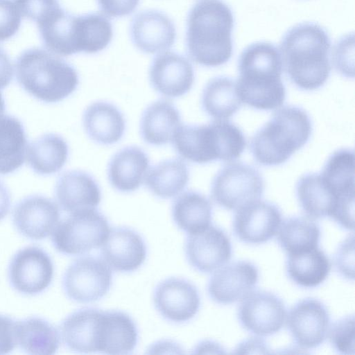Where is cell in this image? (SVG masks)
I'll return each mask as SVG.
<instances>
[{"mask_svg": "<svg viewBox=\"0 0 355 355\" xmlns=\"http://www.w3.org/2000/svg\"><path fill=\"white\" fill-rule=\"evenodd\" d=\"M137 342V327L129 315L121 311H101L96 327V352L127 354Z\"/></svg>", "mask_w": 355, "mask_h": 355, "instance_id": "19", "label": "cell"}, {"mask_svg": "<svg viewBox=\"0 0 355 355\" xmlns=\"http://www.w3.org/2000/svg\"><path fill=\"white\" fill-rule=\"evenodd\" d=\"M285 320L294 341L305 349L320 346L327 338L330 327L326 306L313 298L297 302L289 310Z\"/></svg>", "mask_w": 355, "mask_h": 355, "instance_id": "11", "label": "cell"}, {"mask_svg": "<svg viewBox=\"0 0 355 355\" xmlns=\"http://www.w3.org/2000/svg\"><path fill=\"white\" fill-rule=\"evenodd\" d=\"M54 272L53 261L42 248L28 246L19 250L8 266L9 282L17 291L36 295L51 283Z\"/></svg>", "mask_w": 355, "mask_h": 355, "instance_id": "10", "label": "cell"}, {"mask_svg": "<svg viewBox=\"0 0 355 355\" xmlns=\"http://www.w3.org/2000/svg\"><path fill=\"white\" fill-rule=\"evenodd\" d=\"M255 339H250L241 343L238 348L236 349V353L239 351H243L241 353H243L246 350H250L251 352L253 350V353H268L267 346L265 343L257 338Z\"/></svg>", "mask_w": 355, "mask_h": 355, "instance_id": "45", "label": "cell"}, {"mask_svg": "<svg viewBox=\"0 0 355 355\" xmlns=\"http://www.w3.org/2000/svg\"><path fill=\"white\" fill-rule=\"evenodd\" d=\"M112 282L111 270L103 259L84 257L75 260L67 268L63 276L62 286L71 300L89 303L103 297Z\"/></svg>", "mask_w": 355, "mask_h": 355, "instance_id": "9", "label": "cell"}, {"mask_svg": "<svg viewBox=\"0 0 355 355\" xmlns=\"http://www.w3.org/2000/svg\"><path fill=\"white\" fill-rule=\"evenodd\" d=\"M172 141L181 157L198 164L235 160L246 146L242 131L226 119L205 125H182Z\"/></svg>", "mask_w": 355, "mask_h": 355, "instance_id": "6", "label": "cell"}, {"mask_svg": "<svg viewBox=\"0 0 355 355\" xmlns=\"http://www.w3.org/2000/svg\"><path fill=\"white\" fill-rule=\"evenodd\" d=\"M69 155V147L60 135L45 134L30 144L27 159L31 168L40 175H51L60 171Z\"/></svg>", "mask_w": 355, "mask_h": 355, "instance_id": "32", "label": "cell"}, {"mask_svg": "<svg viewBox=\"0 0 355 355\" xmlns=\"http://www.w3.org/2000/svg\"><path fill=\"white\" fill-rule=\"evenodd\" d=\"M234 17L221 0H200L189 10L186 46L189 57L205 67H218L230 60L233 52Z\"/></svg>", "mask_w": 355, "mask_h": 355, "instance_id": "2", "label": "cell"}, {"mask_svg": "<svg viewBox=\"0 0 355 355\" xmlns=\"http://www.w3.org/2000/svg\"><path fill=\"white\" fill-rule=\"evenodd\" d=\"M6 110L5 101L2 94L0 92V116L3 115Z\"/></svg>", "mask_w": 355, "mask_h": 355, "instance_id": "47", "label": "cell"}, {"mask_svg": "<svg viewBox=\"0 0 355 355\" xmlns=\"http://www.w3.org/2000/svg\"><path fill=\"white\" fill-rule=\"evenodd\" d=\"M311 132V119L303 109L284 106L275 111L252 137V154L263 166L283 164L306 144Z\"/></svg>", "mask_w": 355, "mask_h": 355, "instance_id": "5", "label": "cell"}, {"mask_svg": "<svg viewBox=\"0 0 355 355\" xmlns=\"http://www.w3.org/2000/svg\"><path fill=\"white\" fill-rule=\"evenodd\" d=\"M286 316L284 304L280 298L267 291L251 292L239 307L238 318L248 331L260 336L278 332Z\"/></svg>", "mask_w": 355, "mask_h": 355, "instance_id": "12", "label": "cell"}, {"mask_svg": "<svg viewBox=\"0 0 355 355\" xmlns=\"http://www.w3.org/2000/svg\"><path fill=\"white\" fill-rule=\"evenodd\" d=\"M83 122L89 137L103 145L118 142L125 129L121 112L115 105L105 101L90 104L83 113Z\"/></svg>", "mask_w": 355, "mask_h": 355, "instance_id": "24", "label": "cell"}, {"mask_svg": "<svg viewBox=\"0 0 355 355\" xmlns=\"http://www.w3.org/2000/svg\"><path fill=\"white\" fill-rule=\"evenodd\" d=\"M189 180V171L180 159L163 160L148 170L145 182L157 197L171 198L181 193Z\"/></svg>", "mask_w": 355, "mask_h": 355, "instance_id": "33", "label": "cell"}, {"mask_svg": "<svg viewBox=\"0 0 355 355\" xmlns=\"http://www.w3.org/2000/svg\"><path fill=\"white\" fill-rule=\"evenodd\" d=\"M15 338L16 345L30 354H53L60 344V336L55 327L37 317L15 322Z\"/></svg>", "mask_w": 355, "mask_h": 355, "instance_id": "28", "label": "cell"}, {"mask_svg": "<svg viewBox=\"0 0 355 355\" xmlns=\"http://www.w3.org/2000/svg\"><path fill=\"white\" fill-rule=\"evenodd\" d=\"M10 207V194L3 182L0 181V220L8 214Z\"/></svg>", "mask_w": 355, "mask_h": 355, "instance_id": "46", "label": "cell"}, {"mask_svg": "<svg viewBox=\"0 0 355 355\" xmlns=\"http://www.w3.org/2000/svg\"><path fill=\"white\" fill-rule=\"evenodd\" d=\"M130 34L135 46L146 53H159L171 48L176 37L172 20L155 10L137 14L131 21Z\"/></svg>", "mask_w": 355, "mask_h": 355, "instance_id": "21", "label": "cell"}, {"mask_svg": "<svg viewBox=\"0 0 355 355\" xmlns=\"http://www.w3.org/2000/svg\"><path fill=\"white\" fill-rule=\"evenodd\" d=\"M101 247L103 261L116 271L129 272L141 266L147 249L142 237L133 230L117 227L110 230Z\"/></svg>", "mask_w": 355, "mask_h": 355, "instance_id": "20", "label": "cell"}, {"mask_svg": "<svg viewBox=\"0 0 355 355\" xmlns=\"http://www.w3.org/2000/svg\"><path fill=\"white\" fill-rule=\"evenodd\" d=\"M13 76V67L8 53L0 46V89L6 87Z\"/></svg>", "mask_w": 355, "mask_h": 355, "instance_id": "44", "label": "cell"}, {"mask_svg": "<svg viewBox=\"0 0 355 355\" xmlns=\"http://www.w3.org/2000/svg\"><path fill=\"white\" fill-rule=\"evenodd\" d=\"M282 222L281 211L275 205L257 200L236 209L233 229L241 241L261 244L277 234Z\"/></svg>", "mask_w": 355, "mask_h": 355, "instance_id": "13", "label": "cell"}, {"mask_svg": "<svg viewBox=\"0 0 355 355\" xmlns=\"http://www.w3.org/2000/svg\"><path fill=\"white\" fill-rule=\"evenodd\" d=\"M101 310L84 308L69 315L60 325L65 346L78 353L96 352V325Z\"/></svg>", "mask_w": 355, "mask_h": 355, "instance_id": "29", "label": "cell"}, {"mask_svg": "<svg viewBox=\"0 0 355 355\" xmlns=\"http://www.w3.org/2000/svg\"><path fill=\"white\" fill-rule=\"evenodd\" d=\"M277 234L282 248L293 254L318 248L320 230L312 218L291 217L282 222Z\"/></svg>", "mask_w": 355, "mask_h": 355, "instance_id": "36", "label": "cell"}, {"mask_svg": "<svg viewBox=\"0 0 355 355\" xmlns=\"http://www.w3.org/2000/svg\"><path fill=\"white\" fill-rule=\"evenodd\" d=\"M331 40L316 23L303 22L291 27L280 42L283 67L291 80L304 90H314L327 80L330 71Z\"/></svg>", "mask_w": 355, "mask_h": 355, "instance_id": "1", "label": "cell"}, {"mask_svg": "<svg viewBox=\"0 0 355 355\" xmlns=\"http://www.w3.org/2000/svg\"><path fill=\"white\" fill-rule=\"evenodd\" d=\"M331 263L326 254L318 248L288 254L286 272L298 286L313 288L321 284L328 277Z\"/></svg>", "mask_w": 355, "mask_h": 355, "instance_id": "31", "label": "cell"}, {"mask_svg": "<svg viewBox=\"0 0 355 355\" xmlns=\"http://www.w3.org/2000/svg\"><path fill=\"white\" fill-rule=\"evenodd\" d=\"M55 195L62 210L73 213L95 209L101 200V192L96 180L81 171L64 173L58 179Z\"/></svg>", "mask_w": 355, "mask_h": 355, "instance_id": "22", "label": "cell"}, {"mask_svg": "<svg viewBox=\"0 0 355 355\" xmlns=\"http://www.w3.org/2000/svg\"><path fill=\"white\" fill-rule=\"evenodd\" d=\"M15 323L10 318L0 315V354H8L15 347Z\"/></svg>", "mask_w": 355, "mask_h": 355, "instance_id": "43", "label": "cell"}, {"mask_svg": "<svg viewBox=\"0 0 355 355\" xmlns=\"http://www.w3.org/2000/svg\"><path fill=\"white\" fill-rule=\"evenodd\" d=\"M110 232L107 218L95 209L80 210L58 223L52 243L67 255L85 254L102 245Z\"/></svg>", "mask_w": 355, "mask_h": 355, "instance_id": "7", "label": "cell"}, {"mask_svg": "<svg viewBox=\"0 0 355 355\" xmlns=\"http://www.w3.org/2000/svg\"><path fill=\"white\" fill-rule=\"evenodd\" d=\"M21 17L37 24L60 7L58 0H15Z\"/></svg>", "mask_w": 355, "mask_h": 355, "instance_id": "39", "label": "cell"}, {"mask_svg": "<svg viewBox=\"0 0 355 355\" xmlns=\"http://www.w3.org/2000/svg\"><path fill=\"white\" fill-rule=\"evenodd\" d=\"M139 0H97L101 10L111 17H119L132 13Z\"/></svg>", "mask_w": 355, "mask_h": 355, "instance_id": "42", "label": "cell"}, {"mask_svg": "<svg viewBox=\"0 0 355 355\" xmlns=\"http://www.w3.org/2000/svg\"><path fill=\"white\" fill-rule=\"evenodd\" d=\"M263 191L264 180L256 168L241 162H232L215 175L211 194L218 205L236 210L248 202L259 200Z\"/></svg>", "mask_w": 355, "mask_h": 355, "instance_id": "8", "label": "cell"}, {"mask_svg": "<svg viewBox=\"0 0 355 355\" xmlns=\"http://www.w3.org/2000/svg\"><path fill=\"white\" fill-rule=\"evenodd\" d=\"M27 140L23 124L10 115L0 116V174L20 168L25 160Z\"/></svg>", "mask_w": 355, "mask_h": 355, "instance_id": "34", "label": "cell"}, {"mask_svg": "<svg viewBox=\"0 0 355 355\" xmlns=\"http://www.w3.org/2000/svg\"><path fill=\"white\" fill-rule=\"evenodd\" d=\"M21 15L15 1L0 0V42L14 36L21 26Z\"/></svg>", "mask_w": 355, "mask_h": 355, "instance_id": "40", "label": "cell"}, {"mask_svg": "<svg viewBox=\"0 0 355 355\" xmlns=\"http://www.w3.org/2000/svg\"><path fill=\"white\" fill-rule=\"evenodd\" d=\"M354 34L343 36L335 44L332 62L336 69L347 77H354Z\"/></svg>", "mask_w": 355, "mask_h": 355, "instance_id": "38", "label": "cell"}, {"mask_svg": "<svg viewBox=\"0 0 355 355\" xmlns=\"http://www.w3.org/2000/svg\"><path fill=\"white\" fill-rule=\"evenodd\" d=\"M282 69L280 53L273 44L257 42L245 48L239 58L236 82L241 102L263 110L282 105L286 98Z\"/></svg>", "mask_w": 355, "mask_h": 355, "instance_id": "3", "label": "cell"}, {"mask_svg": "<svg viewBox=\"0 0 355 355\" xmlns=\"http://www.w3.org/2000/svg\"><path fill=\"white\" fill-rule=\"evenodd\" d=\"M335 264L338 271L349 279L354 278V237H348L339 246L336 256Z\"/></svg>", "mask_w": 355, "mask_h": 355, "instance_id": "41", "label": "cell"}, {"mask_svg": "<svg viewBox=\"0 0 355 355\" xmlns=\"http://www.w3.org/2000/svg\"><path fill=\"white\" fill-rule=\"evenodd\" d=\"M296 193L302 209L310 218L332 217L343 204L320 173L302 176L297 183Z\"/></svg>", "mask_w": 355, "mask_h": 355, "instance_id": "26", "label": "cell"}, {"mask_svg": "<svg viewBox=\"0 0 355 355\" xmlns=\"http://www.w3.org/2000/svg\"><path fill=\"white\" fill-rule=\"evenodd\" d=\"M354 317L349 315L335 322L329 327L328 335L333 348L345 355L354 354Z\"/></svg>", "mask_w": 355, "mask_h": 355, "instance_id": "37", "label": "cell"}, {"mask_svg": "<svg viewBox=\"0 0 355 355\" xmlns=\"http://www.w3.org/2000/svg\"><path fill=\"white\" fill-rule=\"evenodd\" d=\"M149 79L154 89L168 98L187 93L194 82L192 64L185 57L174 52L157 55L149 69Z\"/></svg>", "mask_w": 355, "mask_h": 355, "instance_id": "18", "label": "cell"}, {"mask_svg": "<svg viewBox=\"0 0 355 355\" xmlns=\"http://www.w3.org/2000/svg\"><path fill=\"white\" fill-rule=\"evenodd\" d=\"M60 216L55 202L43 196L32 195L16 205L12 221L21 235L33 240H42L53 233Z\"/></svg>", "mask_w": 355, "mask_h": 355, "instance_id": "17", "label": "cell"}, {"mask_svg": "<svg viewBox=\"0 0 355 355\" xmlns=\"http://www.w3.org/2000/svg\"><path fill=\"white\" fill-rule=\"evenodd\" d=\"M171 213L176 225L189 234L211 225V204L206 196L196 191H187L178 196L173 203Z\"/></svg>", "mask_w": 355, "mask_h": 355, "instance_id": "30", "label": "cell"}, {"mask_svg": "<svg viewBox=\"0 0 355 355\" xmlns=\"http://www.w3.org/2000/svg\"><path fill=\"white\" fill-rule=\"evenodd\" d=\"M204 111L215 119L225 120L234 115L241 106L236 82L226 76H218L205 85L201 99Z\"/></svg>", "mask_w": 355, "mask_h": 355, "instance_id": "35", "label": "cell"}, {"mask_svg": "<svg viewBox=\"0 0 355 355\" xmlns=\"http://www.w3.org/2000/svg\"><path fill=\"white\" fill-rule=\"evenodd\" d=\"M149 165V158L141 148L127 146L118 151L110 161L109 181L119 191H134L145 181Z\"/></svg>", "mask_w": 355, "mask_h": 355, "instance_id": "23", "label": "cell"}, {"mask_svg": "<svg viewBox=\"0 0 355 355\" xmlns=\"http://www.w3.org/2000/svg\"><path fill=\"white\" fill-rule=\"evenodd\" d=\"M185 254L189 264L201 272H211L224 266L232 257L230 240L218 227L206 229L187 236Z\"/></svg>", "mask_w": 355, "mask_h": 355, "instance_id": "15", "label": "cell"}, {"mask_svg": "<svg viewBox=\"0 0 355 355\" xmlns=\"http://www.w3.org/2000/svg\"><path fill=\"white\" fill-rule=\"evenodd\" d=\"M37 27L43 44L49 51L62 56L78 53L77 16L60 7L38 22Z\"/></svg>", "mask_w": 355, "mask_h": 355, "instance_id": "27", "label": "cell"}, {"mask_svg": "<svg viewBox=\"0 0 355 355\" xmlns=\"http://www.w3.org/2000/svg\"><path fill=\"white\" fill-rule=\"evenodd\" d=\"M153 302L164 318L173 322L182 323L196 315L200 298L196 286L189 281L171 277L157 284L153 293Z\"/></svg>", "mask_w": 355, "mask_h": 355, "instance_id": "14", "label": "cell"}, {"mask_svg": "<svg viewBox=\"0 0 355 355\" xmlns=\"http://www.w3.org/2000/svg\"><path fill=\"white\" fill-rule=\"evenodd\" d=\"M21 87L35 98L56 103L71 95L79 83L75 68L48 50L32 48L23 51L15 63Z\"/></svg>", "mask_w": 355, "mask_h": 355, "instance_id": "4", "label": "cell"}, {"mask_svg": "<svg viewBox=\"0 0 355 355\" xmlns=\"http://www.w3.org/2000/svg\"><path fill=\"white\" fill-rule=\"evenodd\" d=\"M180 112L174 105L159 100L148 105L140 121V134L145 142L162 146L172 141L181 126Z\"/></svg>", "mask_w": 355, "mask_h": 355, "instance_id": "25", "label": "cell"}, {"mask_svg": "<svg viewBox=\"0 0 355 355\" xmlns=\"http://www.w3.org/2000/svg\"><path fill=\"white\" fill-rule=\"evenodd\" d=\"M258 280L259 271L253 263L245 261H236L215 271L209 281L207 291L214 302L232 304L249 295Z\"/></svg>", "mask_w": 355, "mask_h": 355, "instance_id": "16", "label": "cell"}]
</instances>
